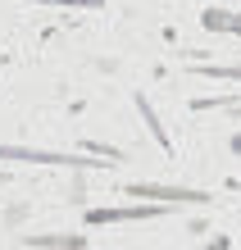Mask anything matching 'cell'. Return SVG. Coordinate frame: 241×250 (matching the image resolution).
I'll return each instance as SVG.
<instances>
[{"mask_svg":"<svg viewBox=\"0 0 241 250\" xmlns=\"http://www.w3.org/2000/svg\"><path fill=\"white\" fill-rule=\"evenodd\" d=\"M27 241H32V246H64V250H78L87 237L78 232V237H27Z\"/></svg>","mask_w":241,"mask_h":250,"instance_id":"52a82bcc","label":"cell"},{"mask_svg":"<svg viewBox=\"0 0 241 250\" xmlns=\"http://www.w3.org/2000/svg\"><path fill=\"white\" fill-rule=\"evenodd\" d=\"M128 196H146L159 205H214L209 191H191V187H164V182H132Z\"/></svg>","mask_w":241,"mask_h":250,"instance_id":"3957f363","label":"cell"},{"mask_svg":"<svg viewBox=\"0 0 241 250\" xmlns=\"http://www.w3.org/2000/svg\"><path fill=\"white\" fill-rule=\"evenodd\" d=\"M196 78H214V82H241V68L237 64H191Z\"/></svg>","mask_w":241,"mask_h":250,"instance_id":"5b68a950","label":"cell"},{"mask_svg":"<svg viewBox=\"0 0 241 250\" xmlns=\"http://www.w3.org/2000/svg\"><path fill=\"white\" fill-rule=\"evenodd\" d=\"M237 119H241V114H237Z\"/></svg>","mask_w":241,"mask_h":250,"instance_id":"8fae6325","label":"cell"},{"mask_svg":"<svg viewBox=\"0 0 241 250\" xmlns=\"http://www.w3.org/2000/svg\"><path fill=\"white\" fill-rule=\"evenodd\" d=\"M200 23L209 32H241V14H232V9H205Z\"/></svg>","mask_w":241,"mask_h":250,"instance_id":"277c9868","label":"cell"},{"mask_svg":"<svg viewBox=\"0 0 241 250\" xmlns=\"http://www.w3.org/2000/svg\"><path fill=\"white\" fill-rule=\"evenodd\" d=\"M137 109L146 114V127H150V132H155V141L164 146V150H173V141H169V132H164V123H159V114H155V109H150V100H146V96H137Z\"/></svg>","mask_w":241,"mask_h":250,"instance_id":"8992f818","label":"cell"},{"mask_svg":"<svg viewBox=\"0 0 241 250\" xmlns=\"http://www.w3.org/2000/svg\"><path fill=\"white\" fill-rule=\"evenodd\" d=\"M32 5H68V9H100L105 0H32Z\"/></svg>","mask_w":241,"mask_h":250,"instance_id":"ba28073f","label":"cell"},{"mask_svg":"<svg viewBox=\"0 0 241 250\" xmlns=\"http://www.w3.org/2000/svg\"><path fill=\"white\" fill-rule=\"evenodd\" d=\"M0 159L55 164V168H114V159H87V155H68V150H27V146H0Z\"/></svg>","mask_w":241,"mask_h":250,"instance_id":"6da1fadb","label":"cell"},{"mask_svg":"<svg viewBox=\"0 0 241 250\" xmlns=\"http://www.w3.org/2000/svg\"><path fill=\"white\" fill-rule=\"evenodd\" d=\"M232 155H241V132H237V137H232Z\"/></svg>","mask_w":241,"mask_h":250,"instance_id":"30bf717a","label":"cell"},{"mask_svg":"<svg viewBox=\"0 0 241 250\" xmlns=\"http://www.w3.org/2000/svg\"><path fill=\"white\" fill-rule=\"evenodd\" d=\"M196 250H228V237H214L209 246H196Z\"/></svg>","mask_w":241,"mask_h":250,"instance_id":"9c48e42d","label":"cell"},{"mask_svg":"<svg viewBox=\"0 0 241 250\" xmlns=\"http://www.w3.org/2000/svg\"><path fill=\"white\" fill-rule=\"evenodd\" d=\"M169 205L150 200V205H114V209H87V228H110V223H150L164 218Z\"/></svg>","mask_w":241,"mask_h":250,"instance_id":"7a4b0ae2","label":"cell"}]
</instances>
